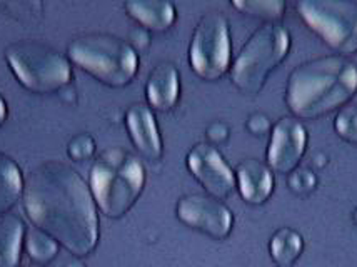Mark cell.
Returning a JSON list of instances; mask_svg holds the SVG:
<instances>
[{"label": "cell", "instance_id": "cell-29", "mask_svg": "<svg viewBox=\"0 0 357 267\" xmlns=\"http://www.w3.org/2000/svg\"><path fill=\"white\" fill-rule=\"evenodd\" d=\"M19 267H45V266H40V264H36V262H31V264H24V266H19Z\"/></svg>", "mask_w": 357, "mask_h": 267}, {"label": "cell", "instance_id": "cell-1", "mask_svg": "<svg viewBox=\"0 0 357 267\" xmlns=\"http://www.w3.org/2000/svg\"><path fill=\"white\" fill-rule=\"evenodd\" d=\"M24 207L33 226L52 236L75 257L99 243V215L86 181L70 164L45 160L24 181Z\"/></svg>", "mask_w": 357, "mask_h": 267}, {"label": "cell", "instance_id": "cell-2", "mask_svg": "<svg viewBox=\"0 0 357 267\" xmlns=\"http://www.w3.org/2000/svg\"><path fill=\"white\" fill-rule=\"evenodd\" d=\"M357 92V66L341 54L307 59L291 70L286 104L297 117H319L344 107Z\"/></svg>", "mask_w": 357, "mask_h": 267}, {"label": "cell", "instance_id": "cell-25", "mask_svg": "<svg viewBox=\"0 0 357 267\" xmlns=\"http://www.w3.org/2000/svg\"><path fill=\"white\" fill-rule=\"evenodd\" d=\"M151 42V36H149L147 29L144 27H134L132 31L129 32V44L135 49H146Z\"/></svg>", "mask_w": 357, "mask_h": 267}, {"label": "cell", "instance_id": "cell-21", "mask_svg": "<svg viewBox=\"0 0 357 267\" xmlns=\"http://www.w3.org/2000/svg\"><path fill=\"white\" fill-rule=\"evenodd\" d=\"M334 129L344 141L357 144V104H346L334 117Z\"/></svg>", "mask_w": 357, "mask_h": 267}, {"label": "cell", "instance_id": "cell-26", "mask_svg": "<svg viewBox=\"0 0 357 267\" xmlns=\"http://www.w3.org/2000/svg\"><path fill=\"white\" fill-rule=\"evenodd\" d=\"M207 137L212 142H222L229 137V127L224 124V122L215 121L207 127Z\"/></svg>", "mask_w": 357, "mask_h": 267}, {"label": "cell", "instance_id": "cell-22", "mask_svg": "<svg viewBox=\"0 0 357 267\" xmlns=\"http://www.w3.org/2000/svg\"><path fill=\"white\" fill-rule=\"evenodd\" d=\"M287 185L297 194H307L316 189L317 176L312 169L305 165H297L294 171L289 172Z\"/></svg>", "mask_w": 357, "mask_h": 267}, {"label": "cell", "instance_id": "cell-7", "mask_svg": "<svg viewBox=\"0 0 357 267\" xmlns=\"http://www.w3.org/2000/svg\"><path fill=\"white\" fill-rule=\"evenodd\" d=\"M301 19L341 55L357 52L356 0H299Z\"/></svg>", "mask_w": 357, "mask_h": 267}, {"label": "cell", "instance_id": "cell-20", "mask_svg": "<svg viewBox=\"0 0 357 267\" xmlns=\"http://www.w3.org/2000/svg\"><path fill=\"white\" fill-rule=\"evenodd\" d=\"M232 6L244 14L267 19V22L278 20L286 10L284 0H232Z\"/></svg>", "mask_w": 357, "mask_h": 267}, {"label": "cell", "instance_id": "cell-15", "mask_svg": "<svg viewBox=\"0 0 357 267\" xmlns=\"http://www.w3.org/2000/svg\"><path fill=\"white\" fill-rule=\"evenodd\" d=\"M124 8L147 31H165L176 20V7L167 0H127Z\"/></svg>", "mask_w": 357, "mask_h": 267}, {"label": "cell", "instance_id": "cell-16", "mask_svg": "<svg viewBox=\"0 0 357 267\" xmlns=\"http://www.w3.org/2000/svg\"><path fill=\"white\" fill-rule=\"evenodd\" d=\"M25 232L24 220L17 214L0 218V267H19Z\"/></svg>", "mask_w": 357, "mask_h": 267}, {"label": "cell", "instance_id": "cell-19", "mask_svg": "<svg viewBox=\"0 0 357 267\" xmlns=\"http://www.w3.org/2000/svg\"><path fill=\"white\" fill-rule=\"evenodd\" d=\"M25 249H27L29 257L36 264L45 266L55 259L59 252V244L52 236H49L42 229L32 226L25 232Z\"/></svg>", "mask_w": 357, "mask_h": 267}, {"label": "cell", "instance_id": "cell-6", "mask_svg": "<svg viewBox=\"0 0 357 267\" xmlns=\"http://www.w3.org/2000/svg\"><path fill=\"white\" fill-rule=\"evenodd\" d=\"M6 59L20 84L39 94L59 92L69 86V59L40 40H17L7 45Z\"/></svg>", "mask_w": 357, "mask_h": 267}, {"label": "cell", "instance_id": "cell-5", "mask_svg": "<svg viewBox=\"0 0 357 267\" xmlns=\"http://www.w3.org/2000/svg\"><path fill=\"white\" fill-rule=\"evenodd\" d=\"M291 49V32L286 25L271 20L259 27L244 42L231 67V79L245 94H257L271 72L286 59Z\"/></svg>", "mask_w": 357, "mask_h": 267}, {"label": "cell", "instance_id": "cell-11", "mask_svg": "<svg viewBox=\"0 0 357 267\" xmlns=\"http://www.w3.org/2000/svg\"><path fill=\"white\" fill-rule=\"evenodd\" d=\"M307 147V129L296 117L284 116L271 127L267 146V165L272 171L286 174L294 171Z\"/></svg>", "mask_w": 357, "mask_h": 267}, {"label": "cell", "instance_id": "cell-28", "mask_svg": "<svg viewBox=\"0 0 357 267\" xmlns=\"http://www.w3.org/2000/svg\"><path fill=\"white\" fill-rule=\"evenodd\" d=\"M6 119H7V102L2 97V94H0V125L6 122Z\"/></svg>", "mask_w": 357, "mask_h": 267}, {"label": "cell", "instance_id": "cell-12", "mask_svg": "<svg viewBox=\"0 0 357 267\" xmlns=\"http://www.w3.org/2000/svg\"><path fill=\"white\" fill-rule=\"evenodd\" d=\"M126 124L130 139L144 158L157 160L162 155V137L152 109L146 104L135 102L127 109Z\"/></svg>", "mask_w": 357, "mask_h": 267}, {"label": "cell", "instance_id": "cell-13", "mask_svg": "<svg viewBox=\"0 0 357 267\" xmlns=\"http://www.w3.org/2000/svg\"><path fill=\"white\" fill-rule=\"evenodd\" d=\"M241 196L249 204H262L271 197L274 189L272 169L257 158L242 159L236 167Z\"/></svg>", "mask_w": 357, "mask_h": 267}, {"label": "cell", "instance_id": "cell-3", "mask_svg": "<svg viewBox=\"0 0 357 267\" xmlns=\"http://www.w3.org/2000/svg\"><path fill=\"white\" fill-rule=\"evenodd\" d=\"M146 171L137 155L122 147L102 151L91 167V192L107 218L119 219L142 194Z\"/></svg>", "mask_w": 357, "mask_h": 267}, {"label": "cell", "instance_id": "cell-23", "mask_svg": "<svg viewBox=\"0 0 357 267\" xmlns=\"http://www.w3.org/2000/svg\"><path fill=\"white\" fill-rule=\"evenodd\" d=\"M67 151H69V155L74 160H86L91 158L93 151H96V141H93L92 135H89L86 132L77 134L70 139Z\"/></svg>", "mask_w": 357, "mask_h": 267}, {"label": "cell", "instance_id": "cell-4", "mask_svg": "<svg viewBox=\"0 0 357 267\" xmlns=\"http://www.w3.org/2000/svg\"><path fill=\"white\" fill-rule=\"evenodd\" d=\"M70 61L112 87L127 86L139 69L137 52L129 40L109 32H84L67 45Z\"/></svg>", "mask_w": 357, "mask_h": 267}, {"label": "cell", "instance_id": "cell-17", "mask_svg": "<svg viewBox=\"0 0 357 267\" xmlns=\"http://www.w3.org/2000/svg\"><path fill=\"white\" fill-rule=\"evenodd\" d=\"M304 251V239L296 229L279 227L269 241V252L278 267H294Z\"/></svg>", "mask_w": 357, "mask_h": 267}, {"label": "cell", "instance_id": "cell-18", "mask_svg": "<svg viewBox=\"0 0 357 267\" xmlns=\"http://www.w3.org/2000/svg\"><path fill=\"white\" fill-rule=\"evenodd\" d=\"M24 177L20 167L10 155L0 152V218L8 214V211L22 196Z\"/></svg>", "mask_w": 357, "mask_h": 267}, {"label": "cell", "instance_id": "cell-27", "mask_svg": "<svg viewBox=\"0 0 357 267\" xmlns=\"http://www.w3.org/2000/svg\"><path fill=\"white\" fill-rule=\"evenodd\" d=\"M63 267H87L86 262L82 261V257H70L69 261H66V264H63Z\"/></svg>", "mask_w": 357, "mask_h": 267}, {"label": "cell", "instance_id": "cell-24", "mask_svg": "<svg viewBox=\"0 0 357 267\" xmlns=\"http://www.w3.org/2000/svg\"><path fill=\"white\" fill-rule=\"evenodd\" d=\"M248 129L254 134H264L271 129L269 117L262 112H254L250 114L248 119Z\"/></svg>", "mask_w": 357, "mask_h": 267}, {"label": "cell", "instance_id": "cell-14", "mask_svg": "<svg viewBox=\"0 0 357 267\" xmlns=\"http://www.w3.org/2000/svg\"><path fill=\"white\" fill-rule=\"evenodd\" d=\"M181 94L178 70L172 62H159L149 74L146 82V96L149 104L159 110H169L176 105Z\"/></svg>", "mask_w": 357, "mask_h": 267}, {"label": "cell", "instance_id": "cell-30", "mask_svg": "<svg viewBox=\"0 0 357 267\" xmlns=\"http://www.w3.org/2000/svg\"><path fill=\"white\" fill-rule=\"evenodd\" d=\"M352 220L357 224V207L354 209V213H352Z\"/></svg>", "mask_w": 357, "mask_h": 267}, {"label": "cell", "instance_id": "cell-9", "mask_svg": "<svg viewBox=\"0 0 357 267\" xmlns=\"http://www.w3.org/2000/svg\"><path fill=\"white\" fill-rule=\"evenodd\" d=\"M176 213L185 226L218 241L231 234L234 226L232 211L224 204L222 199L211 194H185L177 201Z\"/></svg>", "mask_w": 357, "mask_h": 267}, {"label": "cell", "instance_id": "cell-10", "mask_svg": "<svg viewBox=\"0 0 357 267\" xmlns=\"http://www.w3.org/2000/svg\"><path fill=\"white\" fill-rule=\"evenodd\" d=\"M187 167L211 196L224 199L236 189V174L218 147L209 142H197L192 146L187 154Z\"/></svg>", "mask_w": 357, "mask_h": 267}, {"label": "cell", "instance_id": "cell-8", "mask_svg": "<svg viewBox=\"0 0 357 267\" xmlns=\"http://www.w3.org/2000/svg\"><path fill=\"white\" fill-rule=\"evenodd\" d=\"M192 69L204 79H219L231 63V32L225 15L206 12L195 25L189 47Z\"/></svg>", "mask_w": 357, "mask_h": 267}]
</instances>
